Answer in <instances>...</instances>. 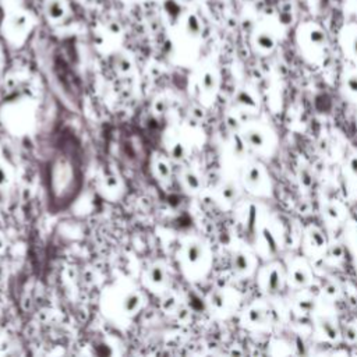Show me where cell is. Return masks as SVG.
I'll return each mask as SVG.
<instances>
[{"instance_id":"cell-22","label":"cell","mask_w":357,"mask_h":357,"mask_svg":"<svg viewBox=\"0 0 357 357\" xmlns=\"http://www.w3.org/2000/svg\"><path fill=\"white\" fill-rule=\"evenodd\" d=\"M239 190L236 187V184L233 183H225L221 187V197L222 200H225L226 202H233V201L237 198Z\"/></svg>"},{"instance_id":"cell-15","label":"cell","mask_w":357,"mask_h":357,"mask_svg":"<svg viewBox=\"0 0 357 357\" xmlns=\"http://www.w3.org/2000/svg\"><path fill=\"white\" fill-rule=\"evenodd\" d=\"M184 27H186V33L189 34L191 38H198L202 31L200 18L195 14H189L184 18Z\"/></svg>"},{"instance_id":"cell-30","label":"cell","mask_w":357,"mask_h":357,"mask_svg":"<svg viewBox=\"0 0 357 357\" xmlns=\"http://www.w3.org/2000/svg\"><path fill=\"white\" fill-rule=\"evenodd\" d=\"M168 108H169L168 101H166V99H163V98L157 99V101L154 102V110L159 114L166 113V112H168Z\"/></svg>"},{"instance_id":"cell-7","label":"cell","mask_w":357,"mask_h":357,"mask_svg":"<svg viewBox=\"0 0 357 357\" xmlns=\"http://www.w3.org/2000/svg\"><path fill=\"white\" fill-rule=\"evenodd\" d=\"M264 182H265L264 172H262V169H261L258 165L251 163V165H249V166L246 168V170H244V183L247 184L249 189H261Z\"/></svg>"},{"instance_id":"cell-19","label":"cell","mask_w":357,"mask_h":357,"mask_svg":"<svg viewBox=\"0 0 357 357\" xmlns=\"http://www.w3.org/2000/svg\"><path fill=\"white\" fill-rule=\"evenodd\" d=\"M307 239H309V246L313 250H324L326 246L324 234L318 229H310Z\"/></svg>"},{"instance_id":"cell-18","label":"cell","mask_w":357,"mask_h":357,"mask_svg":"<svg viewBox=\"0 0 357 357\" xmlns=\"http://www.w3.org/2000/svg\"><path fill=\"white\" fill-rule=\"evenodd\" d=\"M292 281L298 286H306L310 282L309 271L306 270L303 265L293 266L292 270Z\"/></svg>"},{"instance_id":"cell-12","label":"cell","mask_w":357,"mask_h":357,"mask_svg":"<svg viewBox=\"0 0 357 357\" xmlns=\"http://www.w3.org/2000/svg\"><path fill=\"white\" fill-rule=\"evenodd\" d=\"M318 328L321 331V334L330 339V341H335L338 339L339 336V328L336 326V324L328 317H324V318H319L318 321Z\"/></svg>"},{"instance_id":"cell-39","label":"cell","mask_w":357,"mask_h":357,"mask_svg":"<svg viewBox=\"0 0 357 357\" xmlns=\"http://www.w3.org/2000/svg\"><path fill=\"white\" fill-rule=\"evenodd\" d=\"M354 237H356V243H357V229H356V233H354Z\"/></svg>"},{"instance_id":"cell-31","label":"cell","mask_w":357,"mask_h":357,"mask_svg":"<svg viewBox=\"0 0 357 357\" xmlns=\"http://www.w3.org/2000/svg\"><path fill=\"white\" fill-rule=\"evenodd\" d=\"M324 293L330 298H335V296L339 294V287H338L335 282H328L324 286Z\"/></svg>"},{"instance_id":"cell-8","label":"cell","mask_w":357,"mask_h":357,"mask_svg":"<svg viewBox=\"0 0 357 357\" xmlns=\"http://www.w3.org/2000/svg\"><path fill=\"white\" fill-rule=\"evenodd\" d=\"M145 279L148 282V285H151L152 287H157L158 289V287L165 286V283L168 281L166 268L162 264H154L146 271Z\"/></svg>"},{"instance_id":"cell-36","label":"cell","mask_w":357,"mask_h":357,"mask_svg":"<svg viewBox=\"0 0 357 357\" xmlns=\"http://www.w3.org/2000/svg\"><path fill=\"white\" fill-rule=\"evenodd\" d=\"M172 155H173L174 159H182L184 157V148L182 144H176V145L172 148Z\"/></svg>"},{"instance_id":"cell-20","label":"cell","mask_w":357,"mask_h":357,"mask_svg":"<svg viewBox=\"0 0 357 357\" xmlns=\"http://www.w3.org/2000/svg\"><path fill=\"white\" fill-rule=\"evenodd\" d=\"M183 184L186 189L189 190V191H193V193H195V191H198L201 189V180L198 177V174H195L191 170H186L184 172Z\"/></svg>"},{"instance_id":"cell-3","label":"cell","mask_w":357,"mask_h":357,"mask_svg":"<svg viewBox=\"0 0 357 357\" xmlns=\"http://www.w3.org/2000/svg\"><path fill=\"white\" fill-rule=\"evenodd\" d=\"M339 44L343 53L357 62V22H347L339 33Z\"/></svg>"},{"instance_id":"cell-21","label":"cell","mask_w":357,"mask_h":357,"mask_svg":"<svg viewBox=\"0 0 357 357\" xmlns=\"http://www.w3.org/2000/svg\"><path fill=\"white\" fill-rule=\"evenodd\" d=\"M114 67L120 74H127L133 69V65H131V60L126 54H117L114 57Z\"/></svg>"},{"instance_id":"cell-35","label":"cell","mask_w":357,"mask_h":357,"mask_svg":"<svg viewBox=\"0 0 357 357\" xmlns=\"http://www.w3.org/2000/svg\"><path fill=\"white\" fill-rule=\"evenodd\" d=\"M105 186H106L108 189L113 190L119 186V180H117L116 176H106V177H105Z\"/></svg>"},{"instance_id":"cell-1","label":"cell","mask_w":357,"mask_h":357,"mask_svg":"<svg viewBox=\"0 0 357 357\" xmlns=\"http://www.w3.org/2000/svg\"><path fill=\"white\" fill-rule=\"evenodd\" d=\"M296 42L300 52L310 62H317L324 56L326 48V34L315 21H303L296 29Z\"/></svg>"},{"instance_id":"cell-28","label":"cell","mask_w":357,"mask_h":357,"mask_svg":"<svg viewBox=\"0 0 357 357\" xmlns=\"http://www.w3.org/2000/svg\"><path fill=\"white\" fill-rule=\"evenodd\" d=\"M157 172L158 176L161 178H168L170 176V166L166 161L163 159H159L157 162Z\"/></svg>"},{"instance_id":"cell-24","label":"cell","mask_w":357,"mask_h":357,"mask_svg":"<svg viewBox=\"0 0 357 357\" xmlns=\"http://www.w3.org/2000/svg\"><path fill=\"white\" fill-rule=\"evenodd\" d=\"M345 90L352 95H357V71H350L345 77Z\"/></svg>"},{"instance_id":"cell-13","label":"cell","mask_w":357,"mask_h":357,"mask_svg":"<svg viewBox=\"0 0 357 357\" xmlns=\"http://www.w3.org/2000/svg\"><path fill=\"white\" fill-rule=\"evenodd\" d=\"M200 87L202 92L205 94H212L215 92L218 87V77L217 74L212 70L202 71V74L200 77Z\"/></svg>"},{"instance_id":"cell-6","label":"cell","mask_w":357,"mask_h":357,"mask_svg":"<svg viewBox=\"0 0 357 357\" xmlns=\"http://www.w3.org/2000/svg\"><path fill=\"white\" fill-rule=\"evenodd\" d=\"M142 306V298L137 290H127L120 296V310L126 317H131L138 313Z\"/></svg>"},{"instance_id":"cell-34","label":"cell","mask_w":357,"mask_h":357,"mask_svg":"<svg viewBox=\"0 0 357 357\" xmlns=\"http://www.w3.org/2000/svg\"><path fill=\"white\" fill-rule=\"evenodd\" d=\"M9 183V172L7 169L0 163V187H3L6 184Z\"/></svg>"},{"instance_id":"cell-14","label":"cell","mask_w":357,"mask_h":357,"mask_svg":"<svg viewBox=\"0 0 357 357\" xmlns=\"http://www.w3.org/2000/svg\"><path fill=\"white\" fill-rule=\"evenodd\" d=\"M28 27H29V17L25 13H16L10 18V28L13 33H25Z\"/></svg>"},{"instance_id":"cell-37","label":"cell","mask_w":357,"mask_h":357,"mask_svg":"<svg viewBox=\"0 0 357 357\" xmlns=\"http://www.w3.org/2000/svg\"><path fill=\"white\" fill-rule=\"evenodd\" d=\"M108 31L110 34H120L122 29H120V25L117 22H110L108 25Z\"/></svg>"},{"instance_id":"cell-17","label":"cell","mask_w":357,"mask_h":357,"mask_svg":"<svg viewBox=\"0 0 357 357\" xmlns=\"http://www.w3.org/2000/svg\"><path fill=\"white\" fill-rule=\"evenodd\" d=\"M208 302L217 311H223L227 306V296L226 293L222 290H214L208 298Z\"/></svg>"},{"instance_id":"cell-25","label":"cell","mask_w":357,"mask_h":357,"mask_svg":"<svg viewBox=\"0 0 357 357\" xmlns=\"http://www.w3.org/2000/svg\"><path fill=\"white\" fill-rule=\"evenodd\" d=\"M324 215L331 222H338L341 219V212L335 204H326L324 206Z\"/></svg>"},{"instance_id":"cell-9","label":"cell","mask_w":357,"mask_h":357,"mask_svg":"<svg viewBox=\"0 0 357 357\" xmlns=\"http://www.w3.org/2000/svg\"><path fill=\"white\" fill-rule=\"evenodd\" d=\"M244 144H247L250 148L254 150H264L266 146V135L264 131L258 130V129H247L243 131L242 134Z\"/></svg>"},{"instance_id":"cell-27","label":"cell","mask_w":357,"mask_h":357,"mask_svg":"<svg viewBox=\"0 0 357 357\" xmlns=\"http://www.w3.org/2000/svg\"><path fill=\"white\" fill-rule=\"evenodd\" d=\"M161 306H162L163 310H166V311H174L176 307H177V299H176L174 294L169 293V294H166V296L162 299Z\"/></svg>"},{"instance_id":"cell-4","label":"cell","mask_w":357,"mask_h":357,"mask_svg":"<svg viewBox=\"0 0 357 357\" xmlns=\"http://www.w3.org/2000/svg\"><path fill=\"white\" fill-rule=\"evenodd\" d=\"M206 257L205 246L198 242V240H191L187 242L183 247V260L191 268L200 266Z\"/></svg>"},{"instance_id":"cell-33","label":"cell","mask_w":357,"mask_h":357,"mask_svg":"<svg viewBox=\"0 0 357 357\" xmlns=\"http://www.w3.org/2000/svg\"><path fill=\"white\" fill-rule=\"evenodd\" d=\"M330 255L332 258H336V260H341L343 257V247L341 244H332L330 249Z\"/></svg>"},{"instance_id":"cell-5","label":"cell","mask_w":357,"mask_h":357,"mask_svg":"<svg viewBox=\"0 0 357 357\" xmlns=\"http://www.w3.org/2000/svg\"><path fill=\"white\" fill-rule=\"evenodd\" d=\"M261 285L266 293H278L282 289V274L276 265L266 266L264 274L261 275Z\"/></svg>"},{"instance_id":"cell-40","label":"cell","mask_w":357,"mask_h":357,"mask_svg":"<svg viewBox=\"0 0 357 357\" xmlns=\"http://www.w3.org/2000/svg\"><path fill=\"white\" fill-rule=\"evenodd\" d=\"M303 2H307V0H303Z\"/></svg>"},{"instance_id":"cell-32","label":"cell","mask_w":357,"mask_h":357,"mask_svg":"<svg viewBox=\"0 0 357 357\" xmlns=\"http://www.w3.org/2000/svg\"><path fill=\"white\" fill-rule=\"evenodd\" d=\"M300 182H302L304 187L313 186V176H311V173H310L307 169H302L300 170Z\"/></svg>"},{"instance_id":"cell-11","label":"cell","mask_w":357,"mask_h":357,"mask_svg":"<svg viewBox=\"0 0 357 357\" xmlns=\"http://www.w3.org/2000/svg\"><path fill=\"white\" fill-rule=\"evenodd\" d=\"M45 10H46V16L53 21H60L66 16V6L62 0H48Z\"/></svg>"},{"instance_id":"cell-2","label":"cell","mask_w":357,"mask_h":357,"mask_svg":"<svg viewBox=\"0 0 357 357\" xmlns=\"http://www.w3.org/2000/svg\"><path fill=\"white\" fill-rule=\"evenodd\" d=\"M285 24L279 20V17H265L262 18L253 29L251 34V45L255 52L261 54H270L278 46L279 42V31Z\"/></svg>"},{"instance_id":"cell-10","label":"cell","mask_w":357,"mask_h":357,"mask_svg":"<svg viewBox=\"0 0 357 357\" xmlns=\"http://www.w3.org/2000/svg\"><path fill=\"white\" fill-rule=\"evenodd\" d=\"M233 271L239 275H246L251 270V261H250L249 254L244 251H236L232 257Z\"/></svg>"},{"instance_id":"cell-16","label":"cell","mask_w":357,"mask_h":357,"mask_svg":"<svg viewBox=\"0 0 357 357\" xmlns=\"http://www.w3.org/2000/svg\"><path fill=\"white\" fill-rule=\"evenodd\" d=\"M247 321L253 325H264L268 321V314L261 307H251L247 311Z\"/></svg>"},{"instance_id":"cell-29","label":"cell","mask_w":357,"mask_h":357,"mask_svg":"<svg viewBox=\"0 0 357 357\" xmlns=\"http://www.w3.org/2000/svg\"><path fill=\"white\" fill-rule=\"evenodd\" d=\"M343 336H345V339H346L347 342H350V343H354V342H357V328L356 326H353V325H347L346 328L343 330Z\"/></svg>"},{"instance_id":"cell-38","label":"cell","mask_w":357,"mask_h":357,"mask_svg":"<svg viewBox=\"0 0 357 357\" xmlns=\"http://www.w3.org/2000/svg\"><path fill=\"white\" fill-rule=\"evenodd\" d=\"M350 169H352L353 173L357 174V157L352 158V161H350Z\"/></svg>"},{"instance_id":"cell-23","label":"cell","mask_w":357,"mask_h":357,"mask_svg":"<svg viewBox=\"0 0 357 357\" xmlns=\"http://www.w3.org/2000/svg\"><path fill=\"white\" fill-rule=\"evenodd\" d=\"M236 102H237L239 105L244 106L246 109H251L257 106L254 98L251 97V94H250L249 91H246V90H242V91L237 92V95H236Z\"/></svg>"},{"instance_id":"cell-26","label":"cell","mask_w":357,"mask_h":357,"mask_svg":"<svg viewBox=\"0 0 357 357\" xmlns=\"http://www.w3.org/2000/svg\"><path fill=\"white\" fill-rule=\"evenodd\" d=\"M296 306L302 314H311L314 311L315 303H314L313 299H302V300H299Z\"/></svg>"}]
</instances>
